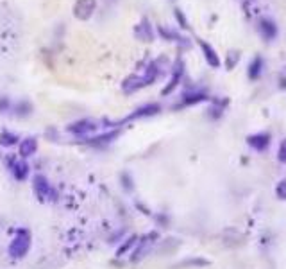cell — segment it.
Masks as SVG:
<instances>
[{"label": "cell", "mask_w": 286, "mask_h": 269, "mask_svg": "<svg viewBox=\"0 0 286 269\" xmlns=\"http://www.w3.org/2000/svg\"><path fill=\"white\" fill-rule=\"evenodd\" d=\"M158 76H159V65L156 63V61H152L143 76H129L127 79L122 83V90H124L125 94H132V92L139 90V88L149 86L151 83H154V81L158 79Z\"/></svg>", "instance_id": "1"}, {"label": "cell", "mask_w": 286, "mask_h": 269, "mask_svg": "<svg viewBox=\"0 0 286 269\" xmlns=\"http://www.w3.org/2000/svg\"><path fill=\"white\" fill-rule=\"evenodd\" d=\"M30 233L27 230H20L18 233L15 235V239L9 244V255L13 258H22L23 255L29 253L30 250Z\"/></svg>", "instance_id": "2"}, {"label": "cell", "mask_w": 286, "mask_h": 269, "mask_svg": "<svg viewBox=\"0 0 286 269\" xmlns=\"http://www.w3.org/2000/svg\"><path fill=\"white\" fill-rule=\"evenodd\" d=\"M98 129V122L93 121V118H83V121H77L74 122V124H70L66 128L68 133H72V135H76V137H90L91 133H95Z\"/></svg>", "instance_id": "3"}, {"label": "cell", "mask_w": 286, "mask_h": 269, "mask_svg": "<svg viewBox=\"0 0 286 269\" xmlns=\"http://www.w3.org/2000/svg\"><path fill=\"white\" fill-rule=\"evenodd\" d=\"M32 190H34V196L38 197L40 201H49V199H54V190L52 187H50L49 180L45 178V176L42 174H36L32 180Z\"/></svg>", "instance_id": "4"}, {"label": "cell", "mask_w": 286, "mask_h": 269, "mask_svg": "<svg viewBox=\"0 0 286 269\" xmlns=\"http://www.w3.org/2000/svg\"><path fill=\"white\" fill-rule=\"evenodd\" d=\"M156 239H158V233H156V231H152V233H147V235H143L141 239H138L134 251H132V260H141V258L145 257V255H147L149 251L152 250V246H154Z\"/></svg>", "instance_id": "5"}, {"label": "cell", "mask_w": 286, "mask_h": 269, "mask_svg": "<svg viewBox=\"0 0 286 269\" xmlns=\"http://www.w3.org/2000/svg\"><path fill=\"white\" fill-rule=\"evenodd\" d=\"M97 9V0H77L74 6V16L77 20H88Z\"/></svg>", "instance_id": "6"}, {"label": "cell", "mask_w": 286, "mask_h": 269, "mask_svg": "<svg viewBox=\"0 0 286 269\" xmlns=\"http://www.w3.org/2000/svg\"><path fill=\"white\" fill-rule=\"evenodd\" d=\"M258 31H260L261 38L265 42H272L277 36V25L272 18H261L260 23H258Z\"/></svg>", "instance_id": "7"}, {"label": "cell", "mask_w": 286, "mask_h": 269, "mask_svg": "<svg viewBox=\"0 0 286 269\" xmlns=\"http://www.w3.org/2000/svg\"><path fill=\"white\" fill-rule=\"evenodd\" d=\"M8 165L11 169V174L15 176L16 182H25L27 176H29V165H27L23 160H8Z\"/></svg>", "instance_id": "8"}, {"label": "cell", "mask_w": 286, "mask_h": 269, "mask_svg": "<svg viewBox=\"0 0 286 269\" xmlns=\"http://www.w3.org/2000/svg\"><path fill=\"white\" fill-rule=\"evenodd\" d=\"M159 111H161V106L156 103H151V104H143V106L136 108L134 111H132L131 115H129L125 121H134V118H145V117H152V115H158Z\"/></svg>", "instance_id": "9"}, {"label": "cell", "mask_w": 286, "mask_h": 269, "mask_svg": "<svg viewBox=\"0 0 286 269\" xmlns=\"http://www.w3.org/2000/svg\"><path fill=\"white\" fill-rule=\"evenodd\" d=\"M247 144L254 149V151H265L270 145V135L268 133H256L247 137Z\"/></svg>", "instance_id": "10"}, {"label": "cell", "mask_w": 286, "mask_h": 269, "mask_svg": "<svg viewBox=\"0 0 286 269\" xmlns=\"http://www.w3.org/2000/svg\"><path fill=\"white\" fill-rule=\"evenodd\" d=\"M183 72H185V63H183L181 59H177L175 67H173V74H172V79H170V83L166 84V86L163 88V92H161L163 95H168L170 92H172L173 88L177 86V84L181 83V79H183Z\"/></svg>", "instance_id": "11"}, {"label": "cell", "mask_w": 286, "mask_h": 269, "mask_svg": "<svg viewBox=\"0 0 286 269\" xmlns=\"http://www.w3.org/2000/svg\"><path fill=\"white\" fill-rule=\"evenodd\" d=\"M199 45H200V49H202V54H204V57H206L207 65H209L211 69H219L220 57H219V54H217V50H214L209 43L204 42V40H199Z\"/></svg>", "instance_id": "12"}, {"label": "cell", "mask_w": 286, "mask_h": 269, "mask_svg": "<svg viewBox=\"0 0 286 269\" xmlns=\"http://www.w3.org/2000/svg\"><path fill=\"white\" fill-rule=\"evenodd\" d=\"M134 35L138 40L141 42H152L154 40V31H152V25L149 23V20H141V22L136 25Z\"/></svg>", "instance_id": "13"}, {"label": "cell", "mask_w": 286, "mask_h": 269, "mask_svg": "<svg viewBox=\"0 0 286 269\" xmlns=\"http://www.w3.org/2000/svg\"><path fill=\"white\" fill-rule=\"evenodd\" d=\"M118 135H120V131H118V129H113V131H105L104 135H98V137H86L83 142L84 144H90V145L110 144V142H113Z\"/></svg>", "instance_id": "14"}, {"label": "cell", "mask_w": 286, "mask_h": 269, "mask_svg": "<svg viewBox=\"0 0 286 269\" xmlns=\"http://www.w3.org/2000/svg\"><path fill=\"white\" fill-rule=\"evenodd\" d=\"M36 151H38V140H36V138L29 137L20 142V156H22V158H29V156H32Z\"/></svg>", "instance_id": "15"}, {"label": "cell", "mask_w": 286, "mask_h": 269, "mask_svg": "<svg viewBox=\"0 0 286 269\" xmlns=\"http://www.w3.org/2000/svg\"><path fill=\"white\" fill-rule=\"evenodd\" d=\"M261 74H263V57L256 56L253 61H251V65H248L247 76L251 81H258L261 77Z\"/></svg>", "instance_id": "16"}, {"label": "cell", "mask_w": 286, "mask_h": 269, "mask_svg": "<svg viewBox=\"0 0 286 269\" xmlns=\"http://www.w3.org/2000/svg\"><path fill=\"white\" fill-rule=\"evenodd\" d=\"M204 101H207V95L206 94H202V92H192V94H185L183 101L177 104L175 108L192 106V104H199V103H204Z\"/></svg>", "instance_id": "17"}, {"label": "cell", "mask_w": 286, "mask_h": 269, "mask_svg": "<svg viewBox=\"0 0 286 269\" xmlns=\"http://www.w3.org/2000/svg\"><path fill=\"white\" fill-rule=\"evenodd\" d=\"M158 31H159V35H161L165 40H170V42H177V43H181V45H185V47H188V45H190L188 40L183 38V36H179V35H177V33H173V31L165 29V27H158Z\"/></svg>", "instance_id": "18"}, {"label": "cell", "mask_w": 286, "mask_h": 269, "mask_svg": "<svg viewBox=\"0 0 286 269\" xmlns=\"http://www.w3.org/2000/svg\"><path fill=\"white\" fill-rule=\"evenodd\" d=\"M20 142V137L16 133L11 131H2L0 133V145L2 147H11V145H16Z\"/></svg>", "instance_id": "19"}, {"label": "cell", "mask_w": 286, "mask_h": 269, "mask_svg": "<svg viewBox=\"0 0 286 269\" xmlns=\"http://www.w3.org/2000/svg\"><path fill=\"white\" fill-rule=\"evenodd\" d=\"M136 243H138V237H136V235H131L129 239H125V243L117 250V257H124V255H127L129 250H131L132 246H136Z\"/></svg>", "instance_id": "20"}, {"label": "cell", "mask_w": 286, "mask_h": 269, "mask_svg": "<svg viewBox=\"0 0 286 269\" xmlns=\"http://www.w3.org/2000/svg\"><path fill=\"white\" fill-rule=\"evenodd\" d=\"M30 110H32V106H30L27 101H22V103H18V106H16V115L23 117V115H29Z\"/></svg>", "instance_id": "21"}, {"label": "cell", "mask_w": 286, "mask_h": 269, "mask_svg": "<svg viewBox=\"0 0 286 269\" xmlns=\"http://www.w3.org/2000/svg\"><path fill=\"white\" fill-rule=\"evenodd\" d=\"M238 59H240V54L236 52V50H233V52H229L227 54V69H233L234 65L238 63Z\"/></svg>", "instance_id": "22"}, {"label": "cell", "mask_w": 286, "mask_h": 269, "mask_svg": "<svg viewBox=\"0 0 286 269\" xmlns=\"http://www.w3.org/2000/svg\"><path fill=\"white\" fill-rule=\"evenodd\" d=\"M275 194H277L279 199H286V180L277 183V189H275Z\"/></svg>", "instance_id": "23"}, {"label": "cell", "mask_w": 286, "mask_h": 269, "mask_svg": "<svg viewBox=\"0 0 286 269\" xmlns=\"http://www.w3.org/2000/svg\"><path fill=\"white\" fill-rule=\"evenodd\" d=\"M179 265H207V262L202 260V258H190V260L181 262Z\"/></svg>", "instance_id": "24"}, {"label": "cell", "mask_w": 286, "mask_h": 269, "mask_svg": "<svg viewBox=\"0 0 286 269\" xmlns=\"http://www.w3.org/2000/svg\"><path fill=\"white\" fill-rule=\"evenodd\" d=\"M277 158H279V162H281V163H286V140H282L281 145H279Z\"/></svg>", "instance_id": "25"}, {"label": "cell", "mask_w": 286, "mask_h": 269, "mask_svg": "<svg viewBox=\"0 0 286 269\" xmlns=\"http://www.w3.org/2000/svg\"><path fill=\"white\" fill-rule=\"evenodd\" d=\"M122 185L125 187V190H132V178L131 176L127 174V172H124V174H122Z\"/></svg>", "instance_id": "26"}, {"label": "cell", "mask_w": 286, "mask_h": 269, "mask_svg": "<svg viewBox=\"0 0 286 269\" xmlns=\"http://www.w3.org/2000/svg\"><path fill=\"white\" fill-rule=\"evenodd\" d=\"M175 18H177V22L181 23V27H185V29H188V20L185 18V15H183V11H181V9H175Z\"/></svg>", "instance_id": "27"}, {"label": "cell", "mask_w": 286, "mask_h": 269, "mask_svg": "<svg viewBox=\"0 0 286 269\" xmlns=\"http://www.w3.org/2000/svg\"><path fill=\"white\" fill-rule=\"evenodd\" d=\"M8 106H9L8 101H6V99H2V101H0V110H6Z\"/></svg>", "instance_id": "28"}]
</instances>
